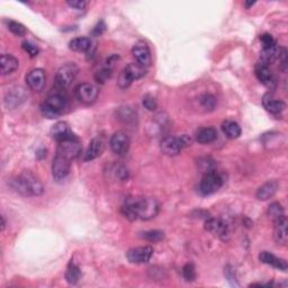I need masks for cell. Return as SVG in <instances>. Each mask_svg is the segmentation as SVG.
<instances>
[{"label":"cell","instance_id":"44","mask_svg":"<svg viewBox=\"0 0 288 288\" xmlns=\"http://www.w3.org/2000/svg\"><path fill=\"white\" fill-rule=\"evenodd\" d=\"M2 219H3V225H2V230H3V231H4V230H5V227H6V221H5V216H3Z\"/></svg>","mask_w":288,"mask_h":288},{"label":"cell","instance_id":"24","mask_svg":"<svg viewBox=\"0 0 288 288\" xmlns=\"http://www.w3.org/2000/svg\"><path fill=\"white\" fill-rule=\"evenodd\" d=\"M0 65H2V74L6 76L18 68L19 61L12 54H3L2 59H0Z\"/></svg>","mask_w":288,"mask_h":288},{"label":"cell","instance_id":"25","mask_svg":"<svg viewBox=\"0 0 288 288\" xmlns=\"http://www.w3.org/2000/svg\"><path fill=\"white\" fill-rule=\"evenodd\" d=\"M282 49L281 47H278L277 45L270 47V49H262L261 55H260V63L268 65L275 62L276 60H278L280 57Z\"/></svg>","mask_w":288,"mask_h":288},{"label":"cell","instance_id":"14","mask_svg":"<svg viewBox=\"0 0 288 288\" xmlns=\"http://www.w3.org/2000/svg\"><path fill=\"white\" fill-rule=\"evenodd\" d=\"M152 254L153 249L151 247H137L129 249L126 258L131 263H147L150 261Z\"/></svg>","mask_w":288,"mask_h":288},{"label":"cell","instance_id":"31","mask_svg":"<svg viewBox=\"0 0 288 288\" xmlns=\"http://www.w3.org/2000/svg\"><path fill=\"white\" fill-rule=\"evenodd\" d=\"M141 238L150 242H160L165 239V234L161 231H158V230H151V231L141 233Z\"/></svg>","mask_w":288,"mask_h":288},{"label":"cell","instance_id":"1","mask_svg":"<svg viewBox=\"0 0 288 288\" xmlns=\"http://www.w3.org/2000/svg\"><path fill=\"white\" fill-rule=\"evenodd\" d=\"M160 205L156 198L152 197H128L122 207V213L126 219L151 220L159 213Z\"/></svg>","mask_w":288,"mask_h":288},{"label":"cell","instance_id":"42","mask_svg":"<svg viewBox=\"0 0 288 288\" xmlns=\"http://www.w3.org/2000/svg\"><path fill=\"white\" fill-rule=\"evenodd\" d=\"M106 30V26H105V24L104 22H99L97 25H96V27L94 28V31H93V34L95 36H99V35H102L103 34V32Z\"/></svg>","mask_w":288,"mask_h":288},{"label":"cell","instance_id":"21","mask_svg":"<svg viewBox=\"0 0 288 288\" xmlns=\"http://www.w3.org/2000/svg\"><path fill=\"white\" fill-rule=\"evenodd\" d=\"M273 238L278 244L286 246L288 234H287V219L286 216L277 220L275 222V231H273Z\"/></svg>","mask_w":288,"mask_h":288},{"label":"cell","instance_id":"36","mask_svg":"<svg viewBox=\"0 0 288 288\" xmlns=\"http://www.w3.org/2000/svg\"><path fill=\"white\" fill-rule=\"evenodd\" d=\"M198 163L201 172H204V174H207V172L215 170V161L210 159V158H204V159H201Z\"/></svg>","mask_w":288,"mask_h":288},{"label":"cell","instance_id":"23","mask_svg":"<svg viewBox=\"0 0 288 288\" xmlns=\"http://www.w3.org/2000/svg\"><path fill=\"white\" fill-rule=\"evenodd\" d=\"M262 105L271 114H280L286 108V104L284 102L272 98L270 94L265 95V97L262 99Z\"/></svg>","mask_w":288,"mask_h":288},{"label":"cell","instance_id":"20","mask_svg":"<svg viewBox=\"0 0 288 288\" xmlns=\"http://www.w3.org/2000/svg\"><path fill=\"white\" fill-rule=\"evenodd\" d=\"M259 260H260L262 263H266V265H269L276 269H279L282 271L287 270V262L284 259L277 258L276 256H273L272 253L268 252V251H262L260 254H259Z\"/></svg>","mask_w":288,"mask_h":288},{"label":"cell","instance_id":"19","mask_svg":"<svg viewBox=\"0 0 288 288\" xmlns=\"http://www.w3.org/2000/svg\"><path fill=\"white\" fill-rule=\"evenodd\" d=\"M105 150V143L102 138L96 137L90 141L87 148V151L85 153V161H91L97 159L98 157L102 156V153Z\"/></svg>","mask_w":288,"mask_h":288},{"label":"cell","instance_id":"4","mask_svg":"<svg viewBox=\"0 0 288 288\" xmlns=\"http://www.w3.org/2000/svg\"><path fill=\"white\" fill-rule=\"evenodd\" d=\"M147 75L144 66L138 63H129L124 68L118 76V86L122 89L128 88L134 80L141 79Z\"/></svg>","mask_w":288,"mask_h":288},{"label":"cell","instance_id":"9","mask_svg":"<svg viewBox=\"0 0 288 288\" xmlns=\"http://www.w3.org/2000/svg\"><path fill=\"white\" fill-rule=\"evenodd\" d=\"M75 94H76L77 99H78L80 103L89 105V104H93L94 102H96V99H97L98 97L99 90L97 87H96V86L85 83V84H80L77 86Z\"/></svg>","mask_w":288,"mask_h":288},{"label":"cell","instance_id":"41","mask_svg":"<svg viewBox=\"0 0 288 288\" xmlns=\"http://www.w3.org/2000/svg\"><path fill=\"white\" fill-rule=\"evenodd\" d=\"M71 8H75L77 11H83L85 7L87 6V3L83 2V0H72V2L66 3Z\"/></svg>","mask_w":288,"mask_h":288},{"label":"cell","instance_id":"38","mask_svg":"<svg viewBox=\"0 0 288 288\" xmlns=\"http://www.w3.org/2000/svg\"><path fill=\"white\" fill-rule=\"evenodd\" d=\"M22 47L24 49V51H25L27 54H30V56H32V57L36 56L38 54V52H40V50H38V47L36 45H34L33 43L28 42V41L23 42Z\"/></svg>","mask_w":288,"mask_h":288},{"label":"cell","instance_id":"37","mask_svg":"<svg viewBox=\"0 0 288 288\" xmlns=\"http://www.w3.org/2000/svg\"><path fill=\"white\" fill-rule=\"evenodd\" d=\"M142 103H143V106L146 107L148 110H150V112H153V110H156V108L158 106L156 98L153 97L152 95H149V94L144 96Z\"/></svg>","mask_w":288,"mask_h":288},{"label":"cell","instance_id":"6","mask_svg":"<svg viewBox=\"0 0 288 288\" xmlns=\"http://www.w3.org/2000/svg\"><path fill=\"white\" fill-rule=\"evenodd\" d=\"M79 72V68L77 66L74 62H69L61 66V68L56 71L55 75V87H59L61 89L68 88L69 86L74 83L77 75Z\"/></svg>","mask_w":288,"mask_h":288},{"label":"cell","instance_id":"33","mask_svg":"<svg viewBox=\"0 0 288 288\" xmlns=\"http://www.w3.org/2000/svg\"><path fill=\"white\" fill-rule=\"evenodd\" d=\"M113 75V70L109 66H106V68H103L98 70L95 74V79L97 81L98 84H105L106 81H108V79H110V77Z\"/></svg>","mask_w":288,"mask_h":288},{"label":"cell","instance_id":"16","mask_svg":"<svg viewBox=\"0 0 288 288\" xmlns=\"http://www.w3.org/2000/svg\"><path fill=\"white\" fill-rule=\"evenodd\" d=\"M51 135L57 143L77 137L75 134L72 133L68 124L64 122H59L54 124L53 127L51 128Z\"/></svg>","mask_w":288,"mask_h":288},{"label":"cell","instance_id":"5","mask_svg":"<svg viewBox=\"0 0 288 288\" xmlns=\"http://www.w3.org/2000/svg\"><path fill=\"white\" fill-rule=\"evenodd\" d=\"M223 177L221 176L218 171H210L207 172V174H204L203 179L199 182L198 190L199 193L204 196L212 195L223 186Z\"/></svg>","mask_w":288,"mask_h":288},{"label":"cell","instance_id":"22","mask_svg":"<svg viewBox=\"0 0 288 288\" xmlns=\"http://www.w3.org/2000/svg\"><path fill=\"white\" fill-rule=\"evenodd\" d=\"M278 188H279V185L276 180H271L268 181L266 184H263L262 186H260L257 190V198L259 200H267L275 196V194L277 193Z\"/></svg>","mask_w":288,"mask_h":288},{"label":"cell","instance_id":"17","mask_svg":"<svg viewBox=\"0 0 288 288\" xmlns=\"http://www.w3.org/2000/svg\"><path fill=\"white\" fill-rule=\"evenodd\" d=\"M26 99L25 91L22 87H15L11 89L5 97V105L8 108H15L19 106Z\"/></svg>","mask_w":288,"mask_h":288},{"label":"cell","instance_id":"26","mask_svg":"<svg viewBox=\"0 0 288 288\" xmlns=\"http://www.w3.org/2000/svg\"><path fill=\"white\" fill-rule=\"evenodd\" d=\"M196 141L200 144H208L214 142L218 138V132L213 127H204L200 128L196 133Z\"/></svg>","mask_w":288,"mask_h":288},{"label":"cell","instance_id":"2","mask_svg":"<svg viewBox=\"0 0 288 288\" xmlns=\"http://www.w3.org/2000/svg\"><path fill=\"white\" fill-rule=\"evenodd\" d=\"M12 188L23 196H40L44 191L42 182L31 171H24L11 180Z\"/></svg>","mask_w":288,"mask_h":288},{"label":"cell","instance_id":"29","mask_svg":"<svg viewBox=\"0 0 288 288\" xmlns=\"http://www.w3.org/2000/svg\"><path fill=\"white\" fill-rule=\"evenodd\" d=\"M81 278L80 268L76 265L75 262H70L65 271V280L71 285H76Z\"/></svg>","mask_w":288,"mask_h":288},{"label":"cell","instance_id":"43","mask_svg":"<svg viewBox=\"0 0 288 288\" xmlns=\"http://www.w3.org/2000/svg\"><path fill=\"white\" fill-rule=\"evenodd\" d=\"M254 4H256V3H254V2H249V3H244V6H246V8H247V9H249V8H250V7H252V6H253V5H254Z\"/></svg>","mask_w":288,"mask_h":288},{"label":"cell","instance_id":"40","mask_svg":"<svg viewBox=\"0 0 288 288\" xmlns=\"http://www.w3.org/2000/svg\"><path fill=\"white\" fill-rule=\"evenodd\" d=\"M224 275H225V277H227V279L230 281V284L234 285V286H239V284L237 282V279H235V271L233 269V267L228 266L227 268H225Z\"/></svg>","mask_w":288,"mask_h":288},{"label":"cell","instance_id":"39","mask_svg":"<svg viewBox=\"0 0 288 288\" xmlns=\"http://www.w3.org/2000/svg\"><path fill=\"white\" fill-rule=\"evenodd\" d=\"M260 41L262 43V49H270V47L277 45V43L270 34H262L260 36Z\"/></svg>","mask_w":288,"mask_h":288},{"label":"cell","instance_id":"12","mask_svg":"<svg viewBox=\"0 0 288 288\" xmlns=\"http://www.w3.org/2000/svg\"><path fill=\"white\" fill-rule=\"evenodd\" d=\"M205 230L222 240H228L230 237L229 224L221 219H208L205 222Z\"/></svg>","mask_w":288,"mask_h":288},{"label":"cell","instance_id":"30","mask_svg":"<svg viewBox=\"0 0 288 288\" xmlns=\"http://www.w3.org/2000/svg\"><path fill=\"white\" fill-rule=\"evenodd\" d=\"M268 216L273 221V222H276L277 220H279L281 218H284V209H282L281 205L279 203H272L269 208H268Z\"/></svg>","mask_w":288,"mask_h":288},{"label":"cell","instance_id":"28","mask_svg":"<svg viewBox=\"0 0 288 288\" xmlns=\"http://www.w3.org/2000/svg\"><path fill=\"white\" fill-rule=\"evenodd\" d=\"M222 131L230 138H238L241 135V127L234 121H225L222 124Z\"/></svg>","mask_w":288,"mask_h":288},{"label":"cell","instance_id":"27","mask_svg":"<svg viewBox=\"0 0 288 288\" xmlns=\"http://www.w3.org/2000/svg\"><path fill=\"white\" fill-rule=\"evenodd\" d=\"M69 46L72 51L87 52L91 47V41L88 37H76L70 41Z\"/></svg>","mask_w":288,"mask_h":288},{"label":"cell","instance_id":"35","mask_svg":"<svg viewBox=\"0 0 288 288\" xmlns=\"http://www.w3.org/2000/svg\"><path fill=\"white\" fill-rule=\"evenodd\" d=\"M200 104L204 108L208 109V110H213L216 106V99H215L214 96L209 95V94H206V95L201 96L200 97Z\"/></svg>","mask_w":288,"mask_h":288},{"label":"cell","instance_id":"8","mask_svg":"<svg viewBox=\"0 0 288 288\" xmlns=\"http://www.w3.org/2000/svg\"><path fill=\"white\" fill-rule=\"evenodd\" d=\"M56 155L61 156L70 161L75 160L81 155V144L78 140V137L70 138L57 143Z\"/></svg>","mask_w":288,"mask_h":288},{"label":"cell","instance_id":"34","mask_svg":"<svg viewBox=\"0 0 288 288\" xmlns=\"http://www.w3.org/2000/svg\"><path fill=\"white\" fill-rule=\"evenodd\" d=\"M182 276L187 281H194L196 279V269L193 263H187L182 268Z\"/></svg>","mask_w":288,"mask_h":288},{"label":"cell","instance_id":"7","mask_svg":"<svg viewBox=\"0 0 288 288\" xmlns=\"http://www.w3.org/2000/svg\"><path fill=\"white\" fill-rule=\"evenodd\" d=\"M191 140L187 135L182 136H168L161 142V150L166 156L175 157L178 156L182 149L190 146Z\"/></svg>","mask_w":288,"mask_h":288},{"label":"cell","instance_id":"10","mask_svg":"<svg viewBox=\"0 0 288 288\" xmlns=\"http://www.w3.org/2000/svg\"><path fill=\"white\" fill-rule=\"evenodd\" d=\"M129 144H131V141H129L127 134L122 131L115 132L109 141V146L112 151L118 156L126 155L128 152Z\"/></svg>","mask_w":288,"mask_h":288},{"label":"cell","instance_id":"3","mask_svg":"<svg viewBox=\"0 0 288 288\" xmlns=\"http://www.w3.org/2000/svg\"><path fill=\"white\" fill-rule=\"evenodd\" d=\"M68 108V98L63 89L55 87L42 105V113L47 118H57Z\"/></svg>","mask_w":288,"mask_h":288},{"label":"cell","instance_id":"18","mask_svg":"<svg viewBox=\"0 0 288 288\" xmlns=\"http://www.w3.org/2000/svg\"><path fill=\"white\" fill-rule=\"evenodd\" d=\"M254 74H256L258 80L260 81L261 84L267 86V87L273 88V86L276 85L275 77L271 74V71L268 68V65L258 63L256 65V69H254Z\"/></svg>","mask_w":288,"mask_h":288},{"label":"cell","instance_id":"15","mask_svg":"<svg viewBox=\"0 0 288 288\" xmlns=\"http://www.w3.org/2000/svg\"><path fill=\"white\" fill-rule=\"evenodd\" d=\"M26 84L33 91H41L45 87L46 76L44 70L34 69L28 72L26 76Z\"/></svg>","mask_w":288,"mask_h":288},{"label":"cell","instance_id":"11","mask_svg":"<svg viewBox=\"0 0 288 288\" xmlns=\"http://www.w3.org/2000/svg\"><path fill=\"white\" fill-rule=\"evenodd\" d=\"M71 161L65 159L61 156H55L53 162H52V176L54 180L62 181L64 180L70 174Z\"/></svg>","mask_w":288,"mask_h":288},{"label":"cell","instance_id":"32","mask_svg":"<svg viewBox=\"0 0 288 288\" xmlns=\"http://www.w3.org/2000/svg\"><path fill=\"white\" fill-rule=\"evenodd\" d=\"M8 30L11 31L14 35L16 36H24L26 34V28L23 24L15 22V21H9L7 22Z\"/></svg>","mask_w":288,"mask_h":288},{"label":"cell","instance_id":"13","mask_svg":"<svg viewBox=\"0 0 288 288\" xmlns=\"http://www.w3.org/2000/svg\"><path fill=\"white\" fill-rule=\"evenodd\" d=\"M132 54L134 59L136 60V63L141 64L144 68H148L152 63L151 57V51L149 49L147 43L144 42H137L132 49Z\"/></svg>","mask_w":288,"mask_h":288}]
</instances>
